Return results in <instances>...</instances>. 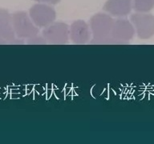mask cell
Masks as SVG:
<instances>
[{"label":"cell","instance_id":"obj_10","mask_svg":"<svg viewBox=\"0 0 154 144\" xmlns=\"http://www.w3.org/2000/svg\"><path fill=\"white\" fill-rule=\"evenodd\" d=\"M132 8L136 12L148 13L154 8V0H132Z\"/></svg>","mask_w":154,"mask_h":144},{"label":"cell","instance_id":"obj_7","mask_svg":"<svg viewBox=\"0 0 154 144\" xmlns=\"http://www.w3.org/2000/svg\"><path fill=\"white\" fill-rule=\"evenodd\" d=\"M90 26L83 20H77L70 27V38L75 44H86L91 41Z\"/></svg>","mask_w":154,"mask_h":144},{"label":"cell","instance_id":"obj_6","mask_svg":"<svg viewBox=\"0 0 154 144\" xmlns=\"http://www.w3.org/2000/svg\"><path fill=\"white\" fill-rule=\"evenodd\" d=\"M135 28L132 22L126 19L119 18L114 21L111 37L121 43H125L132 40L135 35Z\"/></svg>","mask_w":154,"mask_h":144},{"label":"cell","instance_id":"obj_2","mask_svg":"<svg viewBox=\"0 0 154 144\" xmlns=\"http://www.w3.org/2000/svg\"><path fill=\"white\" fill-rule=\"evenodd\" d=\"M114 21L115 19L108 13H97L91 17L90 29L93 38L90 42L100 40L111 36Z\"/></svg>","mask_w":154,"mask_h":144},{"label":"cell","instance_id":"obj_12","mask_svg":"<svg viewBox=\"0 0 154 144\" xmlns=\"http://www.w3.org/2000/svg\"><path fill=\"white\" fill-rule=\"evenodd\" d=\"M38 3H45L48 5H55L60 2V0H34Z\"/></svg>","mask_w":154,"mask_h":144},{"label":"cell","instance_id":"obj_11","mask_svg":"<svg viewBox=\"0 0 154 144\" xmlns=\"http://www.w3.org/2000/svg\"><path fill=\"white\" fill-rule=\"evenodd\" d=\"M26 43L27 44H33V45H38V44H47L48 42L45 39V38L42 36H38V34L31 37V38H27V41H26Z\"/></svg>","mask_w":154,"mask_h":144},{"label":"cell","instance_id":"obj_13","mask_svg":"<svg viewBox=\"0 0 154 144\" xmlns=\"http://www.w3.org/2000/svg\"><path fill=\"white\" fill-rule=\"evenodd\" d=\"M8 42L7 40H5L3 38H0V45H3V44H8Z\"/></svg>","mask_w":154,"mask_h":144},{"label":"cell","instance_id":"obj_5","mask_svg":"<svg viewBox=\"0 0 154 144\" xmlns=\"http://www.w3.org/2000/svg\"><path fill=\"white\" fill-rule=\"evenodd\" d=\"M43 36L50 44H66L70 38V28L65 22H54L43 29Z\"/></svg>","mask_w":154,"mask_h":144},{"label":"cell","instance_id":"obj_3","mask_svg":"<svg viewBox=\"0 0 154 144\" xmlns=\"http://www.w3.org/2000/svg\"><path fill=\"white\" fill-rule=\"evenodd\" d=\"M29 15L31 20L39 27L45 28L55 22L56 19V12L51 5L45 3H37L30 8Z\"/></svg>","mask_w":154,"mask_h":144},{"label":"cell","instance_id":"obj_4","mask_svg":"<svg viewBox=\"0 0 154 144\" xmlns=\"http://www.w3.org/2000/svg\"><path fill=\"white\" fill-rule=\"evenodd\" d=\"M138 38L149 39L154 35V16L148 13L136 12L130 18Z\"/></svg>","mask_w":154,"mask_h":144},{"label":"cell","instance_id":"obj_9","mask_svg":"<svg viewBox=\"0 0 154 144\" xmlns=\"http://www.w3.org/2000/svg\"><path fill=\"white\" fill-rule=\"evenodd\" d=\"M0 38L7 40L9 43L16 38L12 22V15L5 9H0Z\"/></svg>","mask_w":154,"mask_h":144},{"label":"cell","instance_id":"obj_1","mask_svg":"<svg viewBox=\"0 0 154 144\" xmlns=\"http://www.w3.org/2000/svg\"><path fill=\"white\" fill-rule=\"evenodd\" d=\"M12 22L17 38H29L38 34L39 29L25 11H17L12 14Z\"/></svg>","mask_w":154,"mask_h":144},{"label":"cell","instance_id":"obj_8","mask_svg":"<svg viewBox=\"0 0 154 144\" xmlns=\"http://www.w3.org/2000/svg\"><path fill=\"white\" fill-rule=\"evenodd\" d=\"M132 9V0H107L103 6L106 13L118 18L127 16Z\"/></svg>","mask_w":154,"mask_h":144}]
</instances>
